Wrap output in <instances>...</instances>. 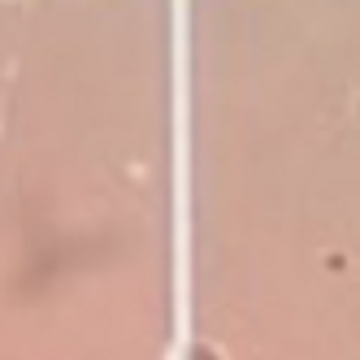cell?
Masks as SVG:
<instances>
[{
    "label": "cell",
    "instance_id": "obj_1",
    "mask_svg": "<svg viewBox=\"0 0 360 360\" xmlns=\"http://www.w3.org/2000/svg\"><path fill=\"white\" fill-rule=\"evenodd\" d=\"M191 360H217V356H213L209 347H195V352H191Z\"/></svg>",
    "mask_w": 360,
    "mask_h": 360
}]
</instances>
